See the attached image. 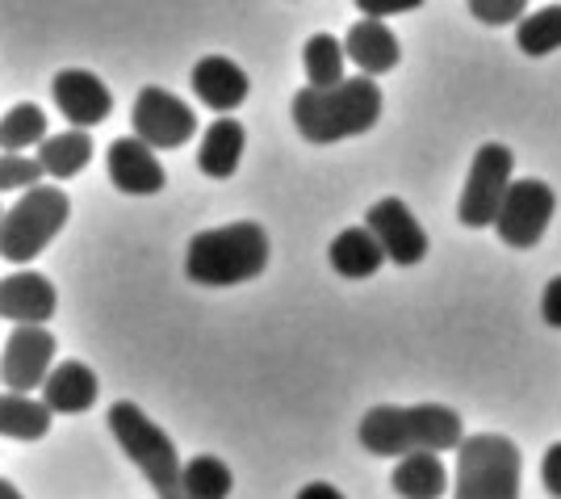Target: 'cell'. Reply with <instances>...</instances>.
Segmentation results:
<instances>
[{
	"label": "cell",
	"mask_w": 561,
	"mask_h": 499,
	"mask_svg": "<svg viewBox=\"0 0 561 499\" xmlns=\"http://www.w3.org/2000/svg\"><path fill=\"white\" fill-rule=\"evenodd\" d=\"M356 436L374 457H398L402 462V457H415V453L461 450L466 428H461V416L445 404H381L374 411H365Z\"/></svg>",
	"instance_id": "cell-1"
},
{
	"label": "cell",
	"mask_w": 561,
	"mask_h": 499,
	"mask_svg": "<svg viewBox=\"0 0 561 499\" xmlns=\"http://www.w3.org/2000/svg\"><path fill=\"white\" fill-rule=\"evenodd\" d=\"M381 118V89L369 76H352L335 89H298L294 126L306 143H340L374 131Z\"/></svg>",
	"instance_id": "cell-2"
},
{
	"label": "cell",
	"mask_w": 561,
	"mask_h": 499,
	"mask_svg": "<svg viewBox=\"0 0 561 499\" xmlns=\"http://www.w3.org/2000/svg\"><path fill=\"white\" fill-rule=\"evenodd\" d=\"M268 269V231L260 223H227L188 239L185 273L197 285H239Z\"/></svg>",
	"instance_id": "cell-3"
},
{
	"label": "cell",
	"mask_w": 561,
	"mask_h": 499,
	"mask_svg": "<svg viewBox=\"0 0 561 499\" xmlns=\"http://www.w3.org/2000/svg\"><path fill=\"white\" fill-rule=\"evenodd\" d=\"M110 432L122 445V453L142 470V478L151 483V491L160 499H188L185 496V466L176 457V445L164 428L156 424L139 404L117 399L110 407Z\"/></svg>",
	"instance_id": "cell-4"
},
{
	"label": "cell",
	"mask_w": 561,
	"mask_h": 499,
	"mask_svg": "<svg viewBox=\"0 0 561 499\" xmlns=\"http://www.w3.org/2000/svg\"><path fill=\"white\" fill-rule=\"evenodd\" d=\"M71 197L59 185H38L22 193L0 218V257L9 264H30L50 239L64 231Z\"/></svg>",
	"instance_id": "cell-5"
},
{
	"label": "cell",
	"mask_w": 561,
	"mask_h": 499,
	"mask_svg": "<svg viewBox=\"0 0 561 499\" xmlns=\"http://www.w3.org/2000/svg\"><path fill=\"white\" fill-rule=\"evenodd\" d=\"M519 450L503 432H473L457 450L453 499H519Z\"/></svg>",
	"instance_id": "cell-6"
},
{
	"label": "cell",
	"mask_w": 561,
	"mask_h": 499,
	"mask_svg": "<svg viewBox=\"0 0 561 499\" xmlns=\"http://www.w3.org/2000/svg\"><path fill=\"white\" fill-rule=\"evenodd\" d=\"M512 172H515V156L512 147L503 143H482L473 165H469L466 190H461V202H457V218L466 227H491L499 211H503V197L512 190Z\"/></svg>",
	"instance_id": "cell-7"
},
{
	"label": "cell",
	"mask_w": 561,
	"mask_h": 499,
	"mask_svg": "<svg viewBox=\"0 0 561 499\" xmlns=\"http://www.w3.org/2000/svg\"><path fill=\"white\" fill-rule=\"evenodd\" d=\"M558 211V193L549 190L537 177H524V181H512V190L503 197V211L494 218V231L507 248H537L540 236L549 231V218Z\"/></svg>",
	"instance_id": "cell-8"
},
{
	"label": "cell",
	"mask_w": 561,
	"mask_h": 499,
	"mask_svg": "<svg viewBox=\"0 0 561 499\" xmlns=\"http://www.w3.org/2000/svg\"><path fill=\"white\" fill-rule=\"evenodd\" d=\"M130 126H135V139L147 143L151 151H156V147H185V143L197 135V114H193L176 93L151 84V89H142V93L135 97Z\"/></svg>",
	"instance_id": "cell-9"
},
{
	"label": "cell",
	"mask_w": 561,
	"mask_h": 499,
	"mask_svg": "<svg viewBox=\"0 0 561 499\" xmlns=\"http://www.w3.org/2000/svg\"><path fill=\"white\" fill-rule=\"evenodd\" d=\"M55 336L47 328H13V336L0 349V378L13 395L43 390L50 378V361H55Z\"/></svg>",
	"instance_id": "cell-10"
},
{
	"label": "cell",
	"mask_w": 561,
	"mask_h": 499,
	"mask_svg": "<svg viewBox=\"0 0 561 499\" xmlns=\"http://www.w3.org/2000/svg\"><path fill=\"white\" fill-rule=\"evenodd\" d=\"M365 227L377 236L386 261L420 264L427 257V231H423V223L411 214V206L402 197H381V202H374L369 214H365Z\"/></svg>",
	"instance_id": "cell-11"
},
{
	"label": "cell",
	"mask_w": 561,
	"mask_h": 499,
	"mask_svg": "<svg viewBox=\"0 0 561 499\" xmlns=\"http://www.w3.org/2000/svg\"><path fill=\"white\" fill-rule=\"evenodd\" d=\"M50 97L59 105V114L71 122V131H93L114 114V93L105 89V80L84 68H64L50 80Z\"/></svg>",
	"instance_id": "cell-12"
},
{
	"label": "cell",
	"mask_w": 561,
	"mask_h": 499,
	"mask_svg": "<svg viewBox=\"0 0 561 499\" xmlns=\"http://www.w3.org/2000/svg\"><path fill=\"white\" fill-rule=\"evenodd\" d=\"M59 307V294L47 273H9L0 277V319L18 324V328H47V319Z\"/></svg>",
	"instance_id": "cell-13"
},
{
	"label": "cell",
	"mask_w": 561,
	"mask_h": 499,
	"mask_svg": "<svg viewBox=\"0 0 561 499\" xmlns=\"http://www.w3.org/2000/svg\"><path fill=\"white\" fill-rule=\"evenodd\" d=\"M105 168H110V181L117 193H130V197H147V193H160L168 181L164 165L156 160V151L139 143L135 135H122L110 143L105 151Z\"/></svg>",
	"instance_id": "cell-14"
},
{
	"label": "cell",
	"mask_w": 561,
	"mask_h": 499,
	"mask_svg": "<svg viewBox=\"0 0 561 499\" xmlns=\"http://www.w3.org/2000/svg\"><path fill=\"white\" fill-rule=\"evenodd\" d=\"M193 93L202 105H210L214 114H231L239 110L248 93H252V80H248V71L239 68L234 59L227 55H206V59H197L193 64Z\"/></svg>",
	"instance_id": "cell-15"
},
{
	"label": "cell",
	"mask_w": 561,
	"mask_h": 499,
	"mask_svg": "<svg viewBox=\"0 0 561 499\" xmlns=\"http://www.w3.org/2000/svg\"><path fill=\"white\" fill-rule=\"evenodd\" d=\"M96 390H101V382H96L93 365H84V361H59L50 370L47 386H43V404L55 416H80V411H89L96 404Z\"/></svg>",
	"instance_id": "cell-16"
},
{
	"label": "cell",
	"mask_w": 561,
	"mask_h": 499,
	"mask_svg": "<svg viewBox=\"0 0 561 499\" xmlns=\"http://www.w3.org/2000/svg\"><path fill=\"white\" fill-rule=\"evenodd\" d=\"M344 55H348L352 64L360 68V76H381V71L398 68V59H402V47H398L394 30L386 22H369V18H360V22L348 30V38H344Z\"/></svg>",
	"instance_id": "cell-17"
},
{
	"label": "cell",
	"mask_w": 561,
	"mask_h": 499,
	"mask_svg": "<svg viewBox=\"0 0 561 499\" xmlns=\"http://www.w3.org/2000/svg\"><path fill=\"white\" fill-rule=\"evenodd\" d=\"M331 257V269L340 273V277H348V282H360V277H374L381 261H386V252H381V243L369 227H348V231H340V236L331 239L328 248Z\"/></svg>",
	"instance_id": "cell-18"
},
{
	"label": "cell",
	"mask_w": 561,
	"mask_h": 499,
	"mask_svg": "<svg viewBox=\"0 0 561 499\" xmlns=\"http://www.w3.org/2000/svg\"><path fill=\"white\" fill-rule=\"evenodd\" d=\"M243 147H248V131L234 118H218L202 135V147H197V168L214 177V181H227L234 177V168L243 160Z\"/></svg>",
	"instance_id": "cell-19"
},
{
	"label": "cell",
	"mask_w": 561,
	"mask_h": 499,
	"mask_svg": "<svg viewBox=\"0 0 561 499\" xmlns=\"http://www.w3.org/2000/svg\"><path fill=\"white\" fill-rule=\"evenodd\" d=\"M402 499H440L448 491V470L440 462V453H415V457H402L390 475Z\"/></svg>",
	"instance_id": "cell-20"
},
{
	"label": "cell",
	"mask_w": 561,
	"mask_h": 499,
	"mask_svg": "<svg viewBox=\"0 0 561 499\" xmlns=\"http://www.w3.org/2000/svg\"><path fill=\"white\" fill-rule=\"evenodd\" d=\"M50 416L55 411L34 395H0V436L9 441H43L50 432Z\"/></svg>",
	"instance_id": "cell-21"
},
{
	"label": "cell",
	"mask_w": 561,
	"mask_h": 499,
	"mask_svg": "<svg viewBox=\"0 0 561 499\" xmlns=\"http://www.w3.org/2000/svg\"><path fill=\"white\" fill-rule=\"evenodd\" d=\"M38 165H43V172L55 177V181H68L76 172H84V168L93 165V139H89V131L50 135V139L38 147Z\"/></svg>",
	"instance_id": "cell-22"
},
{
	"label": "cell",
	"mask_w": 561,
	"mask_h": 499,
	"mask_svg": "<svg viewBox=\"0 0 561 499\" xmlns=\"http://www.w3.org/2000/svg\"><path fill=\"white\" fill-rule=\"evenodd\" d=\"M47 114L34 105V101H22L13 105L4 118H0V156H25V147L34 143H47Z\"/></svg>",
	"instance_id": "cell-23"
},
{
	"label": "cell",
	"mask_w": 561,
	"mask_h": 499,
	"mask_svg": "<svg viewBox=\"0 0 561 499\" xmlns=\"http://www.w3.org/2000/svg\"><path fill=\"white\" fill-rule=\"evenodd\" d=\"M344 59H348V55H344V43H340V38L314 34L302 47V68H306L310 89H335V84H344Z\"/></svg>",
	"instance_id": "cell-24"
},
{
	"label": "cell",
	"mask_w": 561,
	"mask_h": 499,
	"mask_svg": "<svg viewBox=\"0 0 561 499\" xmlns=\"http://www.w3.org/2000/svg\"><path fill=\"white\" fill-rule=\"evenodd\" d=\"M231 487H234V475L222 457L202 453V457L185 462V496L188 499H227L231 496Z\"/></svg>",
	"instance_id": "cell-25"
},
{
	"label": "cell",
	"mask_w": 561,
	"mask_h": 499,
	"mask_svg": "<svg viewBox=\"0 0 561 499\" xmlns=\"http://www.w3.org/2000/svg\"><path fill=\"white\" fill-rule=\"evenodd\" d=\"M515 47L524 55H549L561 47V4H545L537 13H528L515 30Z\"/></svg>",
	"instance_id": "cell-26"
},
{
	"label": "cell",
	"mask_w": 561,
	"mask_h": 499,
	"mask_svg": "<svg viewBox=\"0 0 561 499\" xmlns=\"http://www.w3.org/2000/svg\"><path fill=\"white\" fill-rule=\"evenodd\" d=\"M43 165H38V156H0V193L9 190H38L43 185Z\"/></svg>",
	"instance_id": "cell-27"
},
{
	"label": "cell",
	"mask_w": 561,
	"mask_h": 499,
	"mask_svg": "<svg viewBox=\"0 0 561 499\" xmlns=\"http://www.w3.org/2000/svg\"><path fill=\"white\" fill-rule=\"evenodd\" d=\"M469 13L486 25H507L524 13V0H469Z\"/></svg>",
	"instance_id": "cell-28"
},
{
	"label": "cell",
	"mask_w": 561,
	"mask_h": 499,
	"mask_svg": "<svg viewBox=\"0 0 561 499\" xmlns=\"http://www.w3.org/2000/svg\"><path fill=\"white\" fill-rule=\"evenodd\" d=\"M356 9H360L369 22H381V18H394V13H415L420 0H356Z\"/></svg>",
	"instance_id": "cell-29"
},
{
	"label": "cell",
	"mask_w": 561,
	"mask_h": 499,
	"mask_svg": "<svg viewBox=\"0 0 561 499\" xmlns=\"http://www.w3.org/2000/svg\"><path fill=\"white\" fill-rule=\"evenodd\" d=\"M540 483L553 499H561V441H553L545 450V462H540Z\"/></svg>",
	"instance_id": "cell-30"
},
{
	"label": "cell",
	"mask_w": 561,
	"mask_h": 499,
	"mask_svg": "<svg viewBox=\"0 0 561 499\" xmlns=\"http://www.w3.org/2000/svg\"><path fill=\"white\" fill-rule=\"evenodd\" d=\"M540 315H545V324L561 328V273L545 285V294H540Z\"/></svg>",
	"instance_id": "cell-31"
},
{
	"label": "cell",
	"mask_w": 561,
	"mask_h": 499,
	"mask_svg": "<svg viewBox=\"0 0 561 499\" xmlns=\"http://www.w3.org/2000/svg\"><path fill=\"white\" fill-rule=\"evenodd\" d=\"M298 499H344L331 483H306L302 491H298Z\"/></svg>",
	"instance_id": "cell-32"
},
{
	"label": "cell",
	"mask_w": 561,
	"mask_h": 499,
	"mask_svg": "<svg viewBox=\"0 0 561 499\" xmlns=\"http://www.w3.org/2000/svg\"><path fill=\"white\" fill-rule=\"evenodd\" d=\"M0 499H25V496L9 483V478H0Z\"/></svg>",
	"instance_id": "cell-33"
},
{
	"label": "cell",
	"mask_w": 561,
	"mask_h": 499,
	"mask_svg": "<svg viewBox=\"0 0 561 499\" xmlns=\"http://www.w3.org/2000/svg\"><path fill=\"white\" fill-rule=\"evenodd\" d=\"M0 218H4V206H0Z\"/></svg>",
	"instance_id": "cell-34"
},
{
	"label": "cell",
	"mask_w": 561,
	"mask_h": 499,
	"mask_svg": "<svg viewBox=\"0 0 561 499\" xmlns=\"http://www.w3.org/2000/svg\"><path fill=\"white\" fill-rule=\"evenodd\" d=\"M0 382H4V378H0Z\"/></svg>",
	"instance_id": "cell-35"
}]
</instances>
